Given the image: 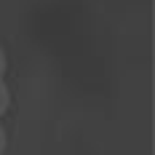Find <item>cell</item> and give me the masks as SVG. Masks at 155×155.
<instances>
[{
    "instance_id": "cell-1",
    "label": "cell",
    "mask_w": 155,
    "mask_h": 155,
    "mask_svg": "<svg viewBox=\"0 0 155 155\" xmlns=\"http://www.w3.org/2000/svg\"><path fill=\"white\" fill-rule=\"evenodd\" d=\"M8 104H11V96H8V88H5V83L0 80V118L5 115V110H8Z\"/></svg>"
},
{
    "instance_id": "cell-3",
    "label": "cell",
    "mask_w": 155,
    "mask_h": 155,
    "mask_svg": "<svg viewBox=\"0 0 155 155\" xmlns=\"http://www.w3.org/2000/svg\"><path fill=\"white\" fill-rule=\"evenodd\" d=\"M5 150V131H3V123H0V155Z\"/></svg>"
},
{
    "instance_id": "cell-2",
    "label": "cell",
    "mask_w": 155,
    "mask_h": 155,
    "mask_svg": "<svg viewBox=\"0 0 155 155\" xmlns=\"http://www.w3.org/2000/svg\"><path fill=\"white\" fill-rule=\"evenodd\" d=\"M5 75V56H3V48H0V80Z\"/></svg>"
}]
</instances>
